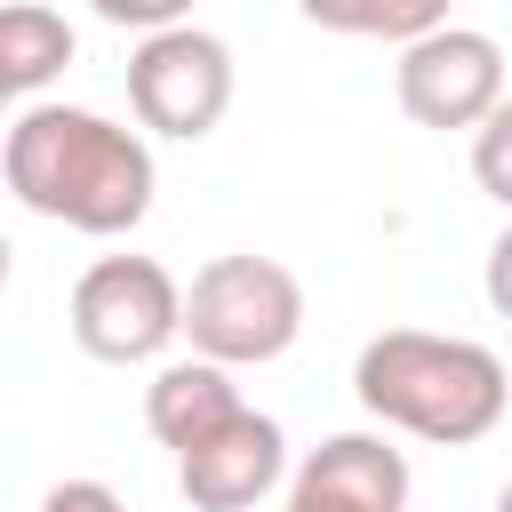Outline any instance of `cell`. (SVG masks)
Returning a JSON list of instances; mask_svg holds the SVG:
<instances>
[{
    "mask_svg": "<svg viewBox=\"0 0 512 512\" xmlns=\"http://www.w3.org/2000/svg\"><path fill=\"white\" fill-rule=\"evenodd\" d=\"M0 176L8 192L64 224V232H88V240H120L152 216V144L88 104H24L8 120V144H0Z\"/></svg>",
    "mask_w": 512,
    "mask_h": 512,
    "instance_id": "6da1fadb",
    "label": "cell"
},
{
    "mask_svg": "<svg viewBox=\"0 0 512 512\" xmlns=\"http://www.w3.org/2000/svg\"><path fill=\"white\" fill-rule=\"evenodd\" d=\"M352 392L376 424L416 432L432 448H472L504 424L512 376L488 344L472 336H432V328H384L352 360Z\"/></svg>",
    "mask_w": 512,
    "mask_h": 512,
    "instance_id": "7a4b0ae2",
    "label": "cell"
},
{
    "mask_svg": "<svg viewBox=\"0 0 512 512\" xmlns=\"http://www.w3.org/2000/svg\"><path fill=\"white\" fill-rule=\"evenodd\" d=\"M184 336L224 368H264L304 336V280L280 256H208L184 288Z\"/></svg>",
    "mask_w": 512,
    "mask_h": 512,
    "instance_id": "3957f363",
    "label": "cell"
},
{
    "mask_svg": "<svg viewBox=\"0 0 512 512\" xmlns=\"http://www.w3.org/2000/svg\"><path fill=\"white\" fill-rule=\"evenodd\" d=\"M184 336V288L152 256H96L72 280V344L104 368L160 360Z\"/></svg>",
    "mask_w": 512,
    "mask_h": 512,
    "instance_id": "277c9868",
    "label": "cell"
},
{
    "mask_svg": "<svg viewBox=\"0 0 512 512\" xmlns=\"http://www.w3.org/2000/svg\"><path fill=\"white\" fill-rule=\"evenodd\" d=\"M128 112L176 144L216 136V120L232 112V48L200 24L144 32V48L128 56Z\"/></svg>",
    "mask_w": 512,
    "mask_h": 512,
    "instance_id": "5b68a950",
    "label": "cell"
},
{
    "mask_svg": "<svg viewBox=\"0 0 512 512\" xmlns=\"http://www.w3.org/2000/svg\"><path fill=\"white\" fill-rule=\"evenodd\" d=\"M392 96L416 128H480L512 88H504V48L472 24H440L424 40L400 48L392 64Z\"/></svg>",
    "mask_w": 512,
    "mask_h": 512,
    "instance_id": "8992f818",
    "label": "cell"
},
{
    "mask_svg": "<svg viewBox=\"0 0 512 512\" xmlns=\"http://www.w3.org/2000/svg\"><path fill=\"white\" fill-rule=\"evenodd\" d=\"M288 480V432L256 408H240L224 432H208L200 448L176 456V488L192 512H248Z\"/></svg>",
    "mask_w": 512,
    "mask_h": 512,
    "instance_id": "52a82bcc",
    "label": "cell"
},
{
    "mask_svg": "<svg viewBox=\"0 0 512 512\" xmlns=\"http://www.w3.org/2000/svg\"><path fill=\"white\" fill-rule=\"evenodd\" d=\"M280 512H408V456L384 432H336L288 472Z\"/></svg>",
    "mask_w": 512,
    "mask_h": 512,
    "instance_id": "ba28073f",
    "label": "cell"
},
{
    "mask_svg": "<svg viewBox=\"0 0 512 512\" xmlns=\"http://www.w3.org/2000/svg\"><path fill=\"white\" fill-rule=\"evenodd\" d=\"M248 400H240V384H232V368L224 360H208V352H192V360H168L152 384H144V424H152V440L160 448H200L208 432H224L232 416H240Z\"/></svg>",
    "mask_w": 512,
    "mask_h": 512,
    "instance_id": "9c48e42d",
    "label": "cell"
},
{
    "mask_svg": "<svg viewBox=\"0 0 512 512\" xmlns=\"http://www.w3.org/2000/svg\"><path fill=\"white\" fill-rule=\"evenodd\" d=\"M72 24L56 16V8H40V0H8L0 8V80H8V96H40L64 64H72Z\"/></svg>",
    "mask_w": 512,
    "mask_h": 512,
    "instance_id": "30bf717a",
    "label": "cell"
},
{
    "mask_svg": "<svg viewBox=\"0 0 512 512\" xmlns=\"http://www.w3.org/2000/svg\"><path fill=\"white\" fill-rule=\"evenodd\" d=\"M296 8H304V24H320V32L392 40V48H408V40H424V32L448 24V0H296Z\"/></svg>",
    "mask_w": 512,
    "mask_h": 512,
    "instance_id": "8fae6325",
    "label": "cell"
},
{
    "mask_svg": "<svg viewBox=\"0 0 512 512\" xmlns=\"http://www.w3.org/2000/svg\"><path fill=\"white\" fill-rule=\"evenodd\" d=\"M472 176H480V192H488V200H504V208H512V96L472 128Z\"/></svg>",
    "mask_w": 512,
    "mask_h": 512,
    "instance_id": "7c38bea8",
    "label": "cell"
},
{
    "mask_svg": "<svg viewBox=\"0 0 512 512\" xmlns=\"http://www.w3.org/2000/svg\"><path fill=\"white\" fill-rule=\"evenodd\" d=\"M104 24H128V32H168V24H192V0H88Z\"/></svg>",
    "mask_w": 512,
    "mask_h": 512,
    "instance_id": "4fadbf2b",
    "label": "cell"
},
{
    "mask_svg": "<svg viewBox=\"0 0 512 512\" xmlns=\"http://www.w3.org/2000/svg\"><path fill=\"white\" fill-rule=\"evenodd\" d=\"M40 512H128L104 480H56L48 496H40Z\"/></svg>",
    "mask_w": 512,
    "mask_h": 512,
    "instance_id": "5bb4252c",
    "label": "cell"
},
{
    "mask_svg": "<svg viewBox=\"0 0 512 512\" xmlns=\"http://www.w3.org/2000/svg\"><path fill=\"white\" fill-rule=\"evenodd\" d=\"M488 304H496V320H512V224L496 232V248H488Z\"/></svg>",
    "mask_w": 512,
    "mask_h": 512,
    "instance_id": "9a60e30c",
    "label": "cell"
},
{
    "mask_svg": "<svg viewBox=\"0 0 512 512\" xmlns=\"http://www.w3.org/2000/svg\"><path fill=\"white\" fill-rule=\"evenodd\" d=\"M496 512H512V480H504V488H496Z\"/></svg>",
    "mask_w": 512,
    "mask_h": 512,
    "instance_id": "2e32d148",
    "label": "cell"
}]
</instances>
